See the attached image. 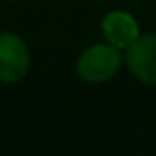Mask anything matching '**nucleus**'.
I'll return each mask as SVG.
<instances>
[{
	"label": "nucleus",
	"mask_w": 156,
	"mask_h": 156,
	"mask_svg": "<svg viewBox=\"0 0 156 156\" xmlns=\"http://www.w3.org/2000/svg\"><path fill=\"white\" fill-rule=\"evenodd\" d=\"M30 50L28 44L12 32H0V83L14 85L30 71Z\"/></svg>",
	"instance_id": "f03ea898"
},
{
	"label": "nucleus",
	"mask_w": 156,
	"mask_h": 156,
	"mask_svg": "<svg viewBox=\"0 0 156 156\" xmlns=\"http://www.w3.org/2000/svg\"><path fill=\"white\" fill-rule=\"evenodd\" d=\"M101 34L105 42L119 50H126L134 40L140 36L138 22L126 10H111L101 22Z\"/></svg>",
	"instance_id": "20e7f679"
},
{
	"label": "nucleus",
	"mask_w": 156,
	"mask_h": 156,
	"mask_svg": "<svg viewBox=\"0 0 156 156\" xmlns=\"http://www.w3.org/2000/svg\"><path fill=\"white\" fill-rule=\"evenodd\" d=\"M125 51V63L134 79L156 87V34H140Z\"/></svg>",
	"instance_id": "7ed1b4c3"
},
{
	"label": "nucleus",
	"mask_w": 156,
	"mask_h": 156,
	"mask_svg": "<svg viewBox=\"0 0 156 156\" xmlns=\"http://www.w3.org/2000/svg\"><path fill=\"white\" fill-rule=\"evenodd\" d=\"M121 65H122L121 50L105 42V44H93L81 53L77 57L75 71L81 81L97 85L113 79L117 71L121 69Z\"/></svg>",
	"instance_id": "f257e3e1"
}]
</instances>
